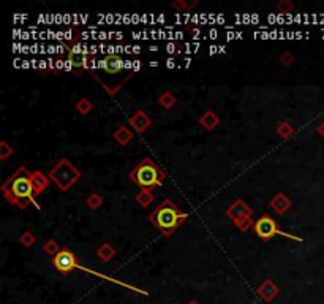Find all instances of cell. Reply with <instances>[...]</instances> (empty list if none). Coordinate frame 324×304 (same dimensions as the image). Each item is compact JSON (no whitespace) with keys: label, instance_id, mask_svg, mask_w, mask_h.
Segmentation results:
<instances>
[{"label":"cell","instance_id":"obj_1","mask_svg":"<svg viewBox=\"0 0 324 304\" xmlns=\"http://www.w3.org/2000/svg\"><path fill=\"white\" fill-rule=\"evenodd\" d=\"M184 219H187V214L179 211L171 200H165L150 216L152 223L165 234H171Z\"/></svg>","mask_w":324,"mask_h":304},{"label":"cell","instance_id":"obj_2","mask_svg":"<svg viewBox=\"0 0 324 304\" xmlns=\"http://www.w3.org/2000/svg\"><path fill=\"white\" fill-rule=\"evenodd\" d=\"M33 192H35V189H33V181H32L30 174L24 170H19L13 176V179L5 186V195L8 197V200L13 203H18L21 206L26 205L24 201L30 200Z\"/></svg>","mask_w":324,"mask_h":304},{"label":"cell","instance_id":"obj_3","mask_svg":"<svg viewBox=\"0 0 324 304\" xmlns=\"http://www.w3.org/2000/svg\"><path fill=\"white\" fill-rule=\"evenodd\" d=\"M130 177L133 179V183L138 184L142 189L157 187L165 181V174L158 170V166L150 159H144L135 170L131 171Z\"/></svg>","mask_w":324,"mask_h":304},{"label":"cell","instance_id":"obj_4","mask_svg":"<svg viewBox=\"0 0 324 304\" xmlns=\"http://www.w3.org/2000/svg\"><path fill=\"white\" fill-rule=\"evenodd\" d=\"M255 231L258 233L261 238H264V239H269V238H272V236H275V234H285V233H282L280 230L277 228V225H275V222L271 219V217H261L258 222L255 223Z\"/></svg>","mask_w":324,"mask_h":304},{"label":"cell","instance_id":"obj_5","mask_svg":"<svg viewBox=\"0 0 324 304\" xmlns=\"http://www.w3.org/2000/svg\"><path fill=\"white\" fill-rule=\"evenodd\" d=\"M54 266L57 268L60 273H70L71 269H74L77 266V262L70 251H60L54 257Z\"/></svg>","mask_w":324,"mask_h":304}]
</instances>
